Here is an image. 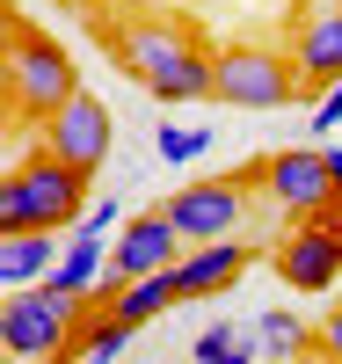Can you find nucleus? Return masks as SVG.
Here are the masks:
<instances>
[{
	"label": "nucleus",
	"mask_w": 342,
	"mask_h": 364,
	"mask_svg": "<svg viewBox=\"0 0 342 364\" xmlns=\"http://www.w3.org/2000/svg\"><path fill=\"white\" fill-rule=\"evenodd\" d=\"M102 44L153 102H211V51L197 37V22L146 8V15H117L102 29Z\"/></svg>",
	"instance_id": "f257e3e1"
},
{
	"label": "nucleus",
	"mask_w": 342,
	"mask_h": 364,
	"mask_svg": "<svg viewBox=\"0 0 342 364\" xmlns=\"http://www.w3.org/2000/svg\"><path fill=\"white\" fill-rule=\"evenodd\" d=\"M87 182H95V175H80L73 161H58V154L37 146V154H22L8 168V182H0V226H51V233L80 226Z\"/></svg>",
	"instance_id": "f03ea898"
},
{
	"label": "nucleus",
	"mask_w": 342,
	"mask_h": 364,
	"mask_svg": "<svg viewBox=\"0 0 342 364\" xmlns=\"http://www.w3.org/2000/svg\"><path fill=\"white\" fill-rule=\"evenodd\" d=\"M95 299H66L58 284H15L8 306H0V350L22 364H66L73 328Z\"/></svg>",
	"instance_id": "7ed1b4c3"
},
{
	"label": "nucleus",
	"mask_w": 342,
	"mask_h": 364,
	"mask_svg": "<svg viewBox=\"0 0 342 364\" xmlns=\"http://www.w3.org/2000/svg\"><path fill=\"white\" fill-rule=\"evenodd\" d=\"M66 95H80V66L66 58V44H51L29 22H8V117L44 124Z\"/></svg>",
	"instance_id": "20e7f679"
},
{
	"label": "nucleus",
	"mask_w": 342,
	"mask_h": 364,
	"mask_svg": "<svg viewBox=\"0 0 342 364\" xmlns=\"http://www.w3.org/2000/svg\"><path fill=\"white\" fill-rule=\"evenodd\" d=\"M299 87H306V73L292 51H269V44L211 51V102H226V109H284Z\"/></svg>",
	"instance_id": "39448f33"
},
{
	"label": "nucleus",
	"mask_w": 342,
	"mask_h": 364,
	"mask_svg": "<svg viewBox=\"0 0 342 364\" xmlns=\"http://www.w3.org/2000/svg\"><path fill=\"white\" fill-rule=\"evenodd\" d=\"M247 211H255V190H247V175H219V182H182L168 190V219L182 226V240H226L247 226Z\"/></svg>",
	"instance_id": "423d86ee"
},
{
	"label": "nucleus",
	"mask_w": 342,
	"mask_h": 364,
	"mask_svg": "<svg viewBox=\"0 0 342 364\" xmlns=\"http://www.w3.org/2000/svg\"><path fill=\"white\" fill-rule=\"evenodd\" d=\"M255 182L269 190V204H284L292 219H314L335 204V175H328V146H277L255 161Z\"/></svg>",
	"instance_id": "0eeeda50"
},
{
	"label": "nucleus",
	"mask_w": 342,
	"mask_h": 364,
	"mask_svg": "<svg viewBox=\"0 0 342 364\" xmlns=\"http://www.w3.org/2000/svg\"><path fill=\"white\" fill-rule=\"evenodd\" d=\"M269 262H277V277H284L292 291H306V299L335 291V284H342V233H335V219H328V211L299 219L284 240H277Z\"/></svg>",
	"instance_id": "6e6552de"
},
{
	"label": "nucleus",
	"mask_w": 342,
	"mask_h": 364,
	"mask_svg": "<svg viewBox=\"0 0 342 364\" xmlns=\"http://www.w3.org/2000/svg\"><path fill=\"white\" fill-rule=\"evenodd\" d=\"M37 146L58 161H73L80 175H95L109 161V109L95 102V87H80V95H66L44 124H37Z\"/></svg>",
	"instance_id": "1a4fd4ad"
},
{
	"label": "nucleus",
	"mask_w": 342,
	"mask_h": 364,
	"mask_svg": "<svg viewBox=\"0 0 342 364\" xmlns=\"http://www.w3.org/2000/svg\"><path fill=\"white\" fill-rule=\"evenodd\" d=\"M190 248L182 240V226L168 219V204L161 211H139L132 226H117V240H109V269L117 277H146V269H175V255Z\"/></svg>",
	"instance_id": "9d476101"
},
{
	"label": "nucleus",
	"mask_w": 342,
	"mask_h": 364,
	"mask_svg": "<svg viewBox=\"0 0 342 364\" xmlns=\"http://www.w3.org/2000/svg\"><path fill=\"white\" fill-rule=\"evenodd\" d=\"M247 262H255V248H247L240 233H226V240H197V248L175 255V291H182V299H219V291L240 284Z\"/></svg>",
	"instance_id": "9b49d317"
},
{
	"label": "nucleus",
	"mask_w": 342,
	"mask_h": 364,
	"mask_svg": "<svg viewBox=\"0 0 342 364\" xmlns=\"http://www.w3.org/2000/svg\"><path fill=\"white\" fill-rule=\"evenodd\" d=\"M58 255H66V240H58L51 226H0V284H44Z\"/></svg>",
	"instance_id": "f8f14e48"
},
{
	"label": "nucleus",
	"mask_w": 342,
	"mask_h": 364,
	"mask_svg": "<svg viewBox=\"0 0 342 364\" xmlns=\"http://www.w3.org/2000/svg\"><path fill=\"white\" fill-rule=\"evenodd\" d=\"M44 284H58L66 299H95V291L109 284V233H95V226H73L66 255H58V269H51Z\"/></svg>",
	"instance_id": "ddd939ff"
},
{
	"label": "nucleus",
	"mask_w": 342,
	"mask_h": 364,
	"mask_svg": "<svg viewBox=\"0 0 342 364\" xmlns=\"http://www.w3.org/2000/svg\"><path fill=\"white\" fill-rule=\"evenodd\" d=\"M292 58H299L306 87H335V80H342V8L306 15V22H299V44H292Z\"/></svg>",
	"instance_id": "4468645a"
},
{
	"label": "nucleus",
	"mask_w": 342,
	"mask_h": 364,
	"mask_svg": "<svg viewBox=\"0 0 342 364\" xmlns=\"http://www.w3.org/2000/svg\"><path fill=\"white\" fill-rule=\"evenodd\" d=\"M247 328H255V350H262L269 364H292V357H306V350H321V321H299V314H284V306L255 314Z\"/></svg>",
	"instance_id": "2eb2a0df"
},
{
	"label": "nucleus",
	"mask_w": 342,
	"mask_h": 364,
	"mask_svg": "<svg viewBox=\"0 0 342 364\" xmlns=\"http://www.w3.org/2000/svg\"><path fill=\"white\" fill-rule=\"evenodd\" d=\"M190 357H197V364H255L262 350H255V328H240V321H211L204 336L190 343Z\"/></svg>",
	"instance_id": "dca6fc26"
},
{
	"label": "nucleus",
	"mask_w": 342,
	"mask_h": 364,
	"mask_svg": "<svg viewBox=\"0 0 342 364\" xmlns=\"http://www.w3.org/2000/svg\"><path fill=\"white\" fill-rule=\"evenodd\" d=\"M211 154V132L197 124H153V161H168V168H190Z\"/></svg>",
	"instance_id": "f3484780"
},
{
	"label": "nucleus",
	"mask_w": 342,
	"mask_h": 364,
	"mask_svg": "<svg viewBox=\"0 0 342 364\" xmlns=\"http://www.w3.org/2000/svg\"><path fill=\"white\" fill-rule=\"evenodd\" d=\"M335 124H342V80H335V87H321V102H314V117H306V132H321V139H328Z\"/></svg>",
	"instance_id": "a211bd4d"
},
{
	"label": "nucleus",
	"mask_w": 342,
	"mask_h": 364,
	"mask_svg": "<svg viewBox=\"0 0 342 364\" xmlns=\"http://www.w3.org/2000/svg\"><path fill=\"white\" fill-rule=\"evenodd\" d=\"M321 350H328V357L342 364V299H335V306L321 314Z\"/></svg>",
	"instance_id": "6ab92c4d"
},
{
	"label": "nucleus",
	"mask_w": 342,
	"mask_h": 364,
	"mask_svg": "<svg viewBox=\"0 0 342 364\" xmlns=\"http://www.w3.org/2000/svg\"><path fill=\"white\" fill-rule=\"evenodd\" d=\"M80 226H95V233H117V197H95L80 211Z\"/></svg>",
	"instance_id": "aec40b11"
},
{
	"label": "nucleus",
	"mask_w": 342,
	"mask_h": 364,
	"mask_svg": "<svg viewBox=\"0 0 342 364\" xmlns=\"http://www.w3.org/2000/svg\"><path fill=\"white\" fill-rule=\"evenodd\" d=\"M95 8H102V15L117 22V15H146V8H153V0H95Z\"/></svg>",
	"instance_id": "412c9836"
},
{
	"label": "nucleus",
	"mask_w": 342,
	"mask_h": 364,
	"mask_svg": "<svg viewBox=\"0 0 342 364\" xmlns=\"http://www.w3.org/2000/svg\"><path fill=\"white\" fill-rule=\"evenodd\" d=\"M328 175H335V204H342V146H328Z\"/></svg>",
	"instance_id": "4be33fe9"
},
{
	"label": "nucleus",
	"mask_w": 342,
	"mask_h": 364,
	"mask_svg": "<svg viewBox=\"0 0 342 364\" xmlns=\"http://www.w3.org/2000/svg\"><path fill=\"white\" fill-rule=\"evenodd\" d=\"M328 219H335V233H342V204H328Z\"/></svg>",
	"instance_id": "5701e85b"
}]
</instances>
